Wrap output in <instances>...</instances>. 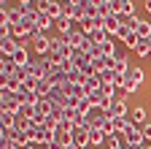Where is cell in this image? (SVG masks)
Here are the masks:
<instances>
[{
  "instance_id": "obj_1",
  "label": "cell",
  "mask_w": 151,
  "mask_h": 149,
  "mask_svg": "<svg viewBox=\"0 0 151 149\" xmlns=\"http://www.w3.org/2000/svg\"><path fill=\"white\" fill-rule=\"evenodd\" d=\"M146 81V73H143V68H129L127 73H124V81H122V87L127 89V92H138V87Z\"/></svg>"
},
{
  "instance_id": "obj_2",
  "label": "cell",
  "mask_w": 151,
  "mask_h": 149,
  "mask_svg": "<svg viewBox=\"0 0 151 149\" xmlns=\"http://www.w3.org/2000/svg\"><path fill=\"white\" fill-rule=\"evenodd\" d=\"M124 141L132 146V149H140V146H146V138H143V130H140V125H135V122H129V127L124 130Z\"/></svg>"
},
{
  "instance_id": "obj_3",
  "label": "cell",
  "mask_w": 151,
  "mask_h": 149,
  "mask_svg": "<svg viewBox=\"0 0 151 149\" xmlns=\"http://www.w3.org/2000/svg\"><path fill=\"white\" fill-rule=\"evenodd\" d=\"M108 117H111V114H108L103 106H92V108H89V114H86V119L92 122V127H103Z\"/></svg>"
},
{
  "instance_id": "obj_4",
  "label": "cell",
  "mask_w": 151,
  "mask_h": 149,
  "mask_svg": "<svg viewBox=\"0 0 151 149\" xmlns=\"http://www.w3.org/2000/svg\"><path fill=\"white\" fill-rule=\"evenodd\" d=\"M16 71H19V65H16L11 57H0V81L14 79V76H16Z\"/></svg>"
},
{
  "instance_id": "obj_5",
  "label": "cell",
  "mask_w": 151,
  "mask_h": 149,
  "mask_svg": "<svg viewBox=\"0 0 151 149\" xmlns=\"http://www.w3.org/2000/svg\"><path fill=\"white\" fill-rule=\"evenodd\" d=\"M70 136H73V144L78 146V149H89V146H92V141H89V130H86V127H78V125H76Z\"/></svg>"
},
{
  "instance_id": "obj_6",
  "label": "cell",
  "mask_w": 151,
  "mask_h": 149,
  "mask_svg": "<svg viewBox=\"0 0 151 149\" xmlns=\"http://www.w3.org/2000/svg\"><path fill=\"white\" fill-rule=\"evenodd\" d=\"M32 41V52L41 54V57H49V49H51V38H46V35H35Z\"/></svg>"
},
{
  "instance_id": "obj_7",
  "label": "cell",
  "mask_w": 151,
  "mask_h": 149,
  "mask_svg": "<svg viewBox=\"0 0 151 149\" xmlns=\"http://www.w3.org/2000/svg\"><path fill=\"white\" fill-rule=\"evenodd\" d=\"M22 46L16 38H0V57H14V52Z\"/></svg>"
},
{
  "instance_id": "obj_8",
  "label": "cell",
  "mask_w": 151,
  "mask_h": 149,
  "mask_svg": "<svg viewBox=\"0 0 151 149\" xmlns=\"http://www.w3.org/2000/svg\"><path fill=\"white\" fill-rule=\"evenodd\" d=\"M24 71H27V76H30V79H38V81L43 79V68H41V60H30V63L24 65Z\"/></svg>"
},
{
  "instance_id": "obj_9",
  "label": "cell",
  "mask_w": 151,
  "mask_h": 149,
  "mask_svg": "<svg viewBox=\"0 0 151 149\" xmlns=\"http://www.w3.org/2000/svg\"><path fill=\"white\" fill-rule=\"evenodd\" d=\"M105 138H108V133L103 127H92L89 130V141H92V146H105Z\"/></svg>"
},
{
  "instance_id": "obj_10",
  "label": "cell",
  "mask_w": 151,
  "mask_h": 149,
  "mask_svg": "<svg viewBox=\"0 0 151 149\" xmlns=\"http://www.w3.org/2000/svg\"><path fill=\"white\" fill-rule=\"evenodd\" d=\"M129 122H135V125L143 127V125L148 122V119H146V108H143V106H135V108L129 111Z\"/></svg>"
},
{
  "instance_id": "obj_11",
  "label": "cell",
  "mask_w": 151,
  "mask_h": 149,
  "mask_svg": "<svg viewBox=\"0 0 151 149\" xmlns=\"http://www.w3.org/2000/svg\"><path fill=\"white\" fill-rule=\"evenodd\" d=\"M11 60H14L19 68H24V65L30 63V54H27V49H24V46H19V49L14 52V57H11Z\"/></svg>"
},
{
  "instance_id": "obj_12",
  "label": "cell",
  "mask_w": 151,
  "mask_h": 149,
  "mask_svg": "<svg viewBox=\"0 0 151 149\" xmlns=\"http://www.w3.org/2000/svg\"><path fill=\"white\" fill-rule=\"evenodd\" d=\"M108 114H111V117H127V114H129V111H127V103H122V100H113Z\"/></svg>"
},
{
  "instance_id": "obj_13",
  "label": "cell",
  "mask_w": 151,
  "mask_h": 149,
  "mask_svg": "<svg viewBox=\"0 0 151 149\" xmlns=\"http://www.w3.org/2000/svg\"><path fill=\"white\" fill-rule=\"evenodd\" d=\"M135 33H138V38H151V22L140 19V22L135 25Z\"/></svg>"
},
{
  "instance_id": "obj_14",
  "label": "cell",
  "mask_w": 151,
  "mask_h": 149,
  "mask_svg": "<svg viewBox=\"0 0 151 149\" xmlns=\"http://www.w3.org/2000/svg\"><path fill=\"white\" fill-rule=\"evenodd\" d=\"M135 54H138V57H151V38H140Z\"/></svg>"
},
{
  "instance_id": "obj_15",
  "label": "cell",
  "mask_w": 151,
  "mask_h": 149,
  "mask_svg": "<svg viewBox=\"0 0 151 149\" xmlns=\"http://www.w3.org/2000/svg\"><path fill=\"white\" fill-rule=\"evenodd\" d=\"M0 127H16V117H14V114H6V111H0Z\"/></svg>"
},
{
  "instance_id": "obj_16",
  "label": "cell",
  "mask_w": 151,
  "mask_h": 149,
  "mask_svg": "<svg viewBox=\"0 0 151 149\" xmlns=\"http://www.w3.org/2000/svg\"><path fill=\"white\" fill-rule=\"evenodd\" d=\"M138 44H140V38H138V33L132 30L127 38H124V46H127V49H138Z\"/></svg>"
},
{
  "instance_id": "obj_17",
  "label": "cell",
  "mask_w": 151,
  "mask_h": 149,
  "mask_svg": "<svg viewBox=\"0 0 151 149\" xmlns=\"http://www.w3.org/2000/svg\"><path fill=\"white\" fill-rule=\"evenodd\" d=\"M127 95H129V92H127L124 87H119V84H116V89H113V95H111V98H113V100H122V103H127Z\"/></svg>"
},
{
  "instance_id": "obj_18",
  "label": "cell",
  "mask_w": 151,
  "mask_h": 149,
  "mask_svg": "<svg viewBox=\"0 0 151 149\" xmlns=\"http://www.w3.org/2000/svg\"><path fill=\"white\" fill-rule=\"evenodd\" d=\"M89 108H92V103H89V98H84V100H78V106H76V111H81V114H89Z\"/></svg>"
},
{
  "instance_id": "obj_19",
  "label": "cell",
  "mask_w": 151,
  "mask_h": 149,
  "mask_svg": "<svg viewBox=\"0 0 151 149\" xmlns=\"http://www.w3.org/2000/svg\"><path fill=\"white\" fill-rule=\"evenodd\" d=\"M129 33H132V27H127V25H122V27L116 30V38H122V41H124V38H127V35H129Z\"/></svg>"
},
{
  "instance_id": "obj_20",
  "label": "cell",
  "mask_w": 151,
  "mask_h": 149,
  "mask_svg": "<svg viewBox=\"0 0 151 149\" xmlns=\"http://www.w3.org/2000/svg\"><path fill=\"white\" fill-rule=\"evenodd\" d=\"M49 3L51 0H35V8L41 11V14H46V8H49Z\"/></svg>"
},
{
  "instance_id": "obj_21",
  "label": "cell",
  "mask_w": 151,
  "mask_h": 149,
  "mask_svg": "<svg viewBox=\"0 0 151 149\" xmlns=\"http://www.w3.org/2000/svg\"><path fill=\"white\" fill-rule=\"evenodd\" d=\"M140 130H143V138H146V141L151 144V122H146V125H143Z\"/></svg>"
},
{
  "instance_id": "obj_22",
  "label": "cell",
  "mask_w": 151,
  "mask_h": 149,
  "mask_svg": "<svg viewBox=\"0 0 151 149\" xmlns=\"http://www.w3.org/2000/svg\"><path fill=\"white\" fill-rule=\"evenodd\" d=\"M103 130H105V133H108V136H113V119H111V117L105 119V125H103Z\"/></svg>"
},
{
  "instance_id": "obj_23",
  "label": "cell",
  "mask_w": 151,
  "mask_h": 149,
  "mask_svg": "<svg viewBox=\"0 0 151 149\" xmlns=\"http://www.w3.org/2000/svg\"><path fill=\"white\" fill-rule=\"evenodd\" d=\"M0 149H19L14 141H0Z\"/></svg>"
},
{
  "instance_id": "obj_24",
  "label": "cell",
  "mask_w": 151,
  "mask_h": 149,
  "mask_svg": "<svg viewBox=\"0 0 151 149\" xmlns=\"http://www.w3.org/2000/svg\"><path fill=\"white\" fill-rule=\"evenodd\" d=\"M146 11H148V16H151V0H146Z\"/></svg>"
},
{
  "instance_id": "obj_25",
  "label": "cell",
  "mask_w": 151,
  "mask_h": 149,
  "mask_svg": "<svg viewBox=\"0 0 151 149\" xmlns=\"http://www.w3.org/2000/svg\"><path fill=\"white\" fill-rule=\"evenodd\" d=\"M22 149H38V146H32V144H27V146H22Z\"/></svg>"
},
{
  "instance_id": "obj_26",
  "label": "cell",
  "mask_w": 151,
  "mask_h": 149,
  "mask_svg": "<svg viewBox=\"0 0 151 149\" xmlns=\"http://www.w3.org/2000/svg\"><path fill=\"white\" fill-rule=\"evenodd\" d=\"M22 3H35V0H22Z\"/></svg>"
}]
</instances>
